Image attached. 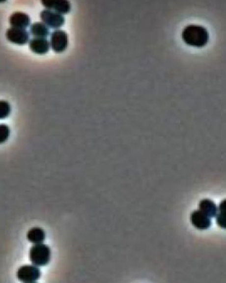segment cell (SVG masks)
Here are the masks:
<instances>
[{"label": "cell", "instance_id": "obj_1", "mask_svg": "<svg viewBox=\"0 0 226 283\" xmlns=\"http://www.w3.org/2000/svg\"><path fill=\"white\" fill-rule=\"evenodd\" d=\"M182 40L190 47H205L209 42V33L207 29L200 25H188L182 33Z\"/></svg>", "mask_w": 226, "mask_h": 283}, {"label": "cell", "instance_id": "obj_2", "mask_svg": "<svg viewBox=\"0 0 226 283\" xmlns=\"http://www.w3.org/2000/svg\"><path fill=\"white\" fill-rule=\"evenodd\" d=\"M29 257L34 266L44 267L50 262V248L46 244H34L30 249Z\"/></svg>", "mask_w": 226, "mask_h": 283}, {"label": "cell", "instance_id": "obj_3", "mask_svg": "<svg viewBox=\"0 0 226 283\" xmlns=\"http://www.w3.org/2000/svg\"><path fill=\"white\" fill-rule=\"evenodd\" d=\"M68 46V36L63 30H55L51 35L50 47L55 53L65 52Z\"/></svg>", "mask_w": 226, "mask_h": 283}, {"label": "cell", "instance_id": "obj_4", "mask_svg": "<svg viewBox=\"0 0 226 283\" xmlns=\"http://www.w3.org/2000/svg\"><path fill=\"white\" fill-rule=\"evenodd\" d=\"M41 277V271L34 265H25L19 267L17 272V278L23 283H34Z\"/></svg>", "mask_w": 226, "mask_h": 283}, {"label": "cell", "instance_id": "obj_5", "mask_svg": "<svg viewBox=\"0 0 226 283\" xmlns=\"http://www.w3.org/2000/svg\"><path fill=\"white\" fill-rule=\"evenodd\" d=\"M40 18L45 25L52 28H59L65 24V18L62 14L49 9L42 11L40 13Z\"/></svg>", "mask_w": 226, "mask_h": 283}, {"label": "cell", "instance_id": "obj_6", "mask_svg": "<svg viewBox=\"0 0 226 283\" xmlns=\"http://www.w3.org/2000/svg\"><path fill=\"white\" fill-rule=\"evenodd\" d=\"M6 38L13 44L25 45L29 42L30 35L25 28H10L6 31Z\"/></svg>", "mask_w": 226, "mask_h": 283}, {"label": "cell", "instance_id": "obj_7", "mask_svg": "<svg viewBox=\"0 0 226 283\" xmlns=\"http://www.w3.org/2000/svg\"><path fill=\"white\" fill-rule=\"evenodd\" d=\"M41 3L45 8L53 10L60 14L68 13L71 9V3L69 0H41Z\"/></svg>", "mask_w": 226, "mask_h": 283}, {"label": "cell", "instance_id": "obj_8", "mask_svg": "<svg viewBox=\"0 0 226 283\" xmlns=\"http://www.w3.org/2000/svg\"><path fill=\"white\" fill-rule=\"evenodd\" d=\"M190 220L192 226L199 230H205L211 226V220L200 210H195L191 214Z\"/></svg>", "mask_w": 226, "mask_h": 283}, {"label": "cell", "instance_id": "obj_9", "mask_svg": "<svg viewBox=\"0 0 226 283\" xmlns=\"http://www.w3.org/2000/svg\"><path fill=\"white\" fill-rule=\"evenodd\" d=\"M29 48L37 55H44L49 52L50 42L46 38H33L29 42Z\"/></svg>", "mask_w": 226, "mask_h": 283}, {"label": "cell", "instance_id": "obj_10", "mask_svg": "<svg viewBox=\"0 0 226 283\" xmlns=\"http://www.w3.org/2000/svg\"><path fill=\"white\" fill-rule=\"evenodd\" d=\"M9 24L13 28H25L31 24V19L27 13L16 12L9 17Z\"/></svg>", "mask_w": 226, "mask_h": 283}, {"label": "cell", "instance_id": "obj_11", "mask_svg": "<svg viewBox=\"0 0 226 283\" xmlns=\"http://www.w3.org/2000/svg\"><path fill=\"white\" fill-rule=\"evenodd\" d=\"M199 210L207 215L209 218L216 217L218 207L215 202L210 199H203L199 203Z\"/></svg>", "mask_w": 226, "mask_h": 283}, {"label": "cell", "instance_id": "obj_12", "mask_svg": "<svg viewBox=\"0 0 226 283\" xmlns=\"http://www.w3.org/2000/svg\"><path fill=\"white\" fill-rule=\"evenodd\" d=\"M27 239L33 244H43L46 239V233L42 228L35 227L30 229L27 233Z\"/></svg>", "mask_w": 226, "mask_h": 283}, {"label": "cell", "instance_id": "obj_13", "mask_svg": "<svg viewBox=\"0 0 226 283\" xmlns=\"http://www.w3.org/2000/svg\"><path fill=\"white\" fill-rule=\"evenodd\" d=\"M30 32L34 38H46L50 33V30L43 23H34L30 27Z\"/></svg>", "mask_w": 226, "mask_h": 283}, {"label": "cell", "instance_id": "obj_14", "mask_svg": "<svg viewBox=\"0 0 226 283\" xmlns=\"http://www.w3.org/2000/svg\"><path fill=\"white\" fill-rule=\"evenodd\" d=\"M216 223L221 228H226V199L221 202L218 207V212L216 215Z\"/></svg>", "mask_w": 226, "mask_h": 283}, {"label": "cell", "instance_id": "obj_15", "mask_svg": "<svg viewBox=\"0 0 226 283\" xmlns=\"http://www.w3.org/2000/svg\"><path fill=\"white\" fill-rule=\"evenodd\" d=\"M11 105L5 100H0V119L8 118L11 113Z\"/></svg>", "mask_w": 226, "mask_h": 283}, {"label": "cell", "instance_id": "obj_16", "mask_svg": "<svg viewBox=\"0 0 226 283\" xmlns=\"http://www.w3.org/2000/svg\"><path fill=\"white\" fill-rule=\"evenodd\" d=\"M10 136V129L7 124H0V144H3L7 142Z\"/></svg>", "mask_w": 226, "mask_h": 283}, {"label": "cell", "instance_id": "obj_17", "mask_svg": "<svg viewBox=\"0 0 226 283\" xmlns=\"http://www.w3.org/2000/svg\"><path fill=\"white\" fill-rule=\"evenodd\" d=\"M7 0H0V3H4Z\"/></svg>", "mask_w": 226, "mask_h": 283}, {"label": "cell", "instance_id": "obj_18", "mask_svg": "<svg viewBox=\"0 0 226 283\" xmlns=\"http://www.w3.org/2000/svg\"><path fill=\"white\" fill-rule=\"evenodd\" d=\"M35 283L34 282V283Z\"/></svg>", "mask_w": 226, "mask_h": 283}]
</instances>
